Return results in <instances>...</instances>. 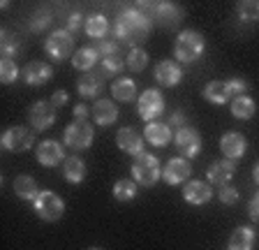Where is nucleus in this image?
Segmentation results:
<instances>
[{
	"instance_id": "obj_1",
	"label": "nucleus",
	"mask_w": 259,
	"mask_h": 250,
	"mask_svg": "<svg viewBox=\"0 0 259 250\" xmlns=\"http://www.w3.org/2000/svg\"><path fill=\"white\" fill-rule=\"evenodd\" d=\"M113 35H116L118 42L137 49L151 35V17H146L144 12H139V10L118 12L116 23H113Z\"/></svg>"
},
{
	"instance_id": "obj_2",
	"label": "nucleus",
	"mask_w": 259,
	"mask_h": 250,
	"mask_svg": "<svg viewBox=\"0 0 259 250\" xmlns=\"http://www.w3.org/2000/svg\"><path fill=\"white\" fill-rule=\"evenodd\" d=\"M204 35L197 33V30H183V33L176 37V44H174V54H176V60L178 63H194L199 60L201 54H204Z\"/></svg>"
},
{
	"instance_id": "obj_3",
	"label": "nucleus",
	"mask_w": 259,
	"mask_h": 250,
	"mask_svg": "<svg viewBox=\"0 0 259 250\" xmlns=\"http://www.w3.org/2000/svg\"><path fill=\"white\" fill-rule=\"evenodd\" d=\"M132 179H135V183L144 185V188L155 185L157 181L162 179V169H160V162H157L155 155H151V153L137 155L135 162H132Z\"/></svg>"
},
{
	"instance_id": "obj_4",
	"label": "nucleus",
	"mask_w": 259,
	"mask_h": 250,
	"mask_svg": "<svg viewBox=\"0 0 259 250\" xmlns=\"http://www.w3.org/2000/svg\"><path fill=\"white\" fill-rule=\"evenodd\" d=\"M44 51L49 54V58L65 60L67 56H72V51H74V35H72L67 28L51 30L47 42H44Z\"/></svg>"
},
{
	"instance_id": "obj_5",
	"label": "nucleus",
	"mask_w": 259,
	"mask_h": 250,
	"mask_svg": "<svg viewBox=\"0 0 259 250\" xmlns=\"http://www.w3.org/2000/svg\"><path fill=\"white\" fill-rule=\"evenodd\" d=\"M32 206H35V213H37L42 220H47V223H56L65 213L63 199H60L54 190H42L37 195V199L32 201Z\"/></svg>"
},
{
	"instance_id": "obj_6",
	"label": "nucleus",
	"mask_w": 259,
	"mask_h": 250,
	"mask_svg": "<svg viewBox=\"0 0 259 250\" xmlns=\"http://www.w3.org/2000/svg\"><path fill=\"white\" fill-rule=\"evenodd\" d=\"M65 146H70L72 151H83L93 144V128L88 120H72L65 128Z\"/></svg>"
},
{
	"instance_id": "obj_7",
	"label": "nucleus",
	"mask_w": 259,
	"mask_h": 250,
	"mask_svg": "<svg viewBox=\"0 0 259 250\" xmlns=\"http://www.w3.org/2000/svg\"><path fill=\"white\" fill-rule=\"evenodd\" d=\"M28 120L35 132H44L56 123V107L51 100H37L28 109Z\"/></svg>"
},
{
	"instance_id": "obj_8",
	"label": "nucleus",
	"mask_w": 259,
	"mask_h": 250,
	"mask_svg": "<svg viewBox=\"0 0 259 250\" xmlns=\"http://www.w3.org/2000/svg\"><path fill=\"white\" fill-rule=\"evenodd\" d=\"M137 111L144 120L153 123L157 116L164 111V98H162V93L157 88H148L139 95V102H137Z\"/></svg>"
},
{
	"instance_id": "obj_9",
	"label": "nucleus",
	"mask_w": 259,
	"mask_h": 250,
	"mask_svg": "<svg viewBox=\"0 0 259 250\" xmlns=\"http://www.w3.org/2000/svg\"><path fill=\"white\" fill-rule=\"evenodd\" d=\"M32 144H35V135L23 125H12L10 130L3 135V148L12 153H23L28 148H32Z\"/></svg>"
},
{
	"instance_id": "obj_10",
	"label": "nucleus",
	"mask_w": 259,
	"mask_h": 250,
	"mask_svg": "<svg viewBox=\"0 0 259 250\" xmlns=\"http://www.w3.org/2000/svg\"><path fill=\"white\" fill-rule=\"evenodd\" d=\"M174 144H176V151L183 155V158H197L201 151V137L194 128H178V132L174 135Z\"/></svg>"
},
{
	"instance_id": "obj_11",
	"label": "nucleus",
	"mask_w": 259,
	"mask_h": 250,
	"mask_svg": "<svg viewBox=\"0 0 259 250\" xmlns=\"http://www.w3.org/2000/svg\"><path fill=\"white\" fill-rule=\"evenodd\" d=\"M153 21L162 28H176L183 21V12L174 3H155L153 5Z\"/></svg>"
},
{
	"instance_id": "obj_12",
	"label": "nucleus",
	"mask_w": 259,
	"mask_h": 250,
	"mask_svg": "<svg viewBox=\"0 0 259 250\" xmlns=\"http://www.w3.org/2000/svg\"><path fill=\"white\" fill-rule=\"evenodd\" d=\"M23 81L28 86H44V84L51 81V76H54V70L49 63H42V60H32L23 67Z\"/></svg>"
},
{
	"instance_id": "obj_13",
	"label": "nucleus",
	"mask_w": 259,
	"mask_h": 250,
	"mask_svg": "<svg viewBox=\"0 0 259 250\" xmlns=\"http://www.w3.org/2000/svg\"><path fill=\"white\" fill-rule=\"evenodd\" d=\"M190 174H192V167L183 158H171L164 164V169H162V179L167 181L169 185H181L183 181H188Z\"/></svg>"
},
{
	"instance_id": "obj_14",
	"label": "nucleus",
	"mask_w": 259,
	"mask_h": 250,
	"mask_svg": "<svg viewBox=\"0 0 259 250\" xmlns=\"http://www.w3.org/2000/svg\"><path fill=\"white\" fill-rule=\"evenodd\" d=\"M181 79H183V70H181V65H178L176 60H160L155 67V81L160 84V86H176V84H181Z\"/></svg>"
},
{
	"instance_id": "obj_15",
	"label": "nucleus",
	"mask_w": 259,
	"mask_h": 250,
	"mask_svg": "<svg viewBox=\"0 0 259 250\" xmlns=\"http://www.w3.org/2000/svg\"><path fill=\"white\" fill-rule=\"evenodd\" d=\"M220 151L225 153L227 160H238L248 151V142H245V137L241 132H227L220 139Z\"/></svg>"
},
{
	"instance_id": "obj_16",
	"label": "nucleus",
	"mask_w": 259,
	"mask_h": 250,
	"mask_svg": "<svg viewBox=\"0 0 259 250\" xmlns=\"http://www.w3.org/2000/svg\"><path fill=\"white\" fill-rule=\"evenodd\" d=\"M234 174H236V164H234V160H215V162L208 167V172H206V176H208V183L213 185H229V181L234 179Z\"/></svg>"
},
{
	"instance_id": "obj_17",
	"label": "nucleus",
	"mask_w": 259,
	"mask_h": 250,
	"mask_svg": "<svg viewBox=\"0 0 259 250\" xmlns=\"http://www.w3.org/2000/svg\"><path fill=\"white\" fill-rule=\"evenodd\" d=\"M144 137L139 135L132 128H120L118 135H116V144H118L120 151L130 153V155H141L144 153Z\"/></svg>"
},
{
	"instance_id": "obj_18",
	"label": "nucleus",
	"mask_w": 259,
	"mask_h": 250,
	"mask_svg": "<svg viewBox=\"0 0 259 250\" xmlns=\"http://www.w3.org/2000/svg\"><path fill=\"white\" fill-rule=\"evenodd\" d=\"M76 88H79L81 98H95V95H100V93H102V88H104L102 70H100V72H95V70L83 72V74H81V79L76 81Z\"/></svg>"
},
{
	"instance_id": "obj_19",
	"label": "nucleus",
	"mask_w": 259,
	"mask_h": 250,
	"mask_svg": "<svg viewBox=\"0 0 259 250\" xmlns=\"http://www.w3.org/2000/svg\"><path fill=\"white\" fill-rule=\"evenodd\" d=\"M37 160L44 167H58V164L65 162L67 158H65L63 146H60L58 142H54V139H49V142H42L37 146Z\"/></svg>"
},
{
	"instance_id": "obj_20",
	"label": "nucleus",
	"mask_w": 259,
	"mask_h": 250,
	"mask_svg": "<svg viewBox=\"0 0 259 250\" xmlns=\"http://www.w3.org/2000/svg\"><path fill=\"white\" fill-rule=\"evenodd\" d=\"M213 192H210V185L206 181H190L183 188V199L188 204H194V206H204L208 204Z\"/></svg>"
},
{
	"instance_id": "obj_21",
	"label": "nucleus",
	"mask_w": 259,
	"mask_h": 250,
	"mask_svg": "<svg viewBox=\"0 0 259 250\" xmlns=\"http://www.w3.org/2000/svg\"><path fill=\"white\" fill-rule=\"evenodd\" d=\"M91 116L97 125L107 128V125L116 123V118H118V109H116V104H113L111 100H97V102L93 104V114Z\"/></svg>"
},
{
	"instance_id": "obj_22",
	"label": "nucleus",
	"mask_w": 259,
	"mask_h": 250,
	"mask_svg": "<svg viewBox=\"0 0 259 250\" xmlns=\"http://www.w3.org/2000/svg\"><path fill=\"white\" fill-rule=\"evenodd\" d=\"M144 139L146 142H151V146H167L169 139H171V128L164 123H148L144 130Z\"/></svg>"
},
{
	"instance_id": "obj_23",
	"label": "nucleus",
	"mask_w": 259,
	"mask_h": 250,
	"mask_svg": "<svg viewBox=\"0 0 259 250\" xmlns=\"http://www.w3.org/2000/svg\"><path fill=\"white\" fill-rule=\"evenodd\" d=\"M204 98L213 104H225L234 100V93L229 88V81H210L204 88Z\"/></svg>"
},
{
	"instance_id": "obj_24",
	"label": "nucleus",
	"mask_w": 259,
	"mask_h": 250,
	"mask_svg": "<svg viewBox=\"0 0 259 250\" xmlns=\"http://www.w3.org/2000/svg\"><path fill=\"white\" fill-rule=\"evenodd\" d=\"M83 33L93 39H104L107 35H111V26H109V19L104 14H91L86 19V28Z\"/></svg>"
},
{
	"instance_id": "obj_25",
	"label": "nucleus",
	"mask_w": 259,
	"mask_h": 250,
	"mask_svg": "<svg viewBox=\"0 0 259 250\" xmlns=\"http://www.w3.org/2000/svg\"><path fill=\"white\" fill-rule=\"evenodd\" d=\"M254 245V229L252 227H238L229 236V250H252Z\"/></svg>"
},
{
	"instance_id": "obj_26",
	"label": "nucleus",
	"mask_w": 259,
	"mask_h": 250,
	"mask_svg": "<svg viewBox=\"0 0 259 250\" xmlns=\"http://www.w3.org/2000/svg\"><path fill=\"white\" fill-rule=\"evenodd\" d=\"M14 192L21 197V199H28V201H35L37 195H39L35 179L28 176V174H21V176H16L14 179Z\"/></svg>"
},
{
	"instance_id": "obj_27",
	"label": "nucleus",
	"mask_w": 259,
	"mask_h": 250,
	"mask_svg": "<svg viewBox=\"0 0 259 250\" xmlns=\"http://www.w3.org/2000/svg\"><path fill=\"white\" fill-rule=\"evenodd\" d=\"M97 58H100V54L93 47H83V49H76V54L72 56V65L81 72H91L95 67Z\"/></svg>"
},
{
	"instance_id": "obj_28",
	"label": "nucleus",
	"mask_w": 259,
	"mask_h": 250,
	"mask_svg": "<svg viewBox=\"0 0 259 250\" xmlns=\"http://www.w3.org/2000/svg\"><path fill=\"white\" fill-rule=\"evenodd\" d=\"M63 176L70 183H81V181L86 179V164H83V160L81 158H67L63 162Z\"/></svg>"
},
{
	"instance_id": "obj_29",
	"label": "nucleus",
	"mask_w": 259,
	"mask_h": 250,
	"mask_svg": "<svg viewBox=\"0 0 259 250\" xmlns=\"http://www.w3.org/2000/svg\"><path fill=\"white\" fill-rule=\"evenodd\" d=\"M111 95L118 102H130L137 95V84L132 79H116L111 84Z\"/></svg>"
},
{
	"instance_id": "obj_30",
	"label": "nucleus",
	"mask_w": 259,
	"mask_h": 250,
	"mask_svg": "<svg viewBox=\"0 0 259 250\" xmlns=\"http://www.w3.org/2000/svg\"><path fill=\"white\" fill-rule=\"evenodd\" d=\"M232 114L241 120L252 118L254 116V100L250 98V95H236V98L232 100Z\"/></svg>"
},
{
	"instance_id": "obj_31",
	"label": "nucleus",
	"mask_w": 259,
	"mask_h": 250,
	"mask_svg": "<svg viewBox=\"0 0 259 250\" xmlns=\"http://www.w3.org/2000/svg\"><path fill=\"white\" fill-rule=\"evenodd\" d=\"M21 44H23V39L19 37V35L5 30V33H3V58H14L16 54H21L23 51Z\"/></svg>"
},
{
	"instance_id": "obj_32",
	"label": "nucleus",
	"mask_w": 259,
	"mask_h": 250,
	"mask_svg": "<svg viewBox=\"0 0 259 250\" xmlns=\"http://www.w3.org/2000/svg\"><path fill=\"white\" fill-rule=\"evenodd\" d=\"M113 197L118 201H130L137 197V183L135 179H120L113 185Z\"/></svg>"
},
{
	"instance_id": "obj_33",
	"label": "nucleus",
	"mask_w": 259,
	"mask_h": 250,
	"mask_svg": "<svg viewBox=\"0 0 259 250\" xmlns=\"http://www.w3.org/2000/svg\"><path fill=\"white\" fill-rule=\"evenodd\" d=\"M236 10L243 21H250V23L259 21V0H243V3L236 5Z\"/></svg>"
},
{
	"instance_id": "obj_34",
	"label": "nucleus",
	"mask_w": 259,
	"mask_h": 250,
	"mask_svg": "<svg viewBox=\"0 0 259 250\" xmlns=\"http://www.w3.org/2000/svg\"><path fill=\"white\" fill-rule=\"evenodd\" d=\"M125 65H127L132 72H141L146 65H148V54H146L144 49H139V47H137V49H130Z\"/></svg>"
},
{
	"instance_id": "obj_35",
	"label": "nucleus",
	"mask_w": 259,
	"mask_h": 250,
	"mask_svg": "<svg viewBox=\"0 0 259 250\" xmlns=\"http://www.w3.org/2000/svg\"><path fill=\"white\" fill-rule=\"evenodd\" d=\"M118 47H120V42L116 39V35H107L104 39L97 42L95 51L100 56H104V58H111V56H118Z\"/></svg>"
},
{
	"instance_id": "obj_36",
	"label": "nucleus",
	"mask_w": 259,
	"mask_h": 250,
	"mask_svg": "<svg viewBox=\"0 0 259 250\" xmlns=\"http://www.w3.org/2000/svg\"><path fill=\"white\" fill-rule=\"evenodd\" d=\"M16 76H19V65L14 63V58L0 60V79H3V84H14Z\"/></svg>"
},
{
	"instance_id": "obj_37",
	"label": "nucleus",
	"mask_w": 259,
	"mask_h": 250,
	"mask_svg": "<svg viewBox=\"0 0 259 250\" xmlns=\"http://www.w3.org/2000/svg\"><path fill=\"white\" fill-rule=\"evenodd\" d=\"M51 21H54V14L49 10H37L35 14H32L30 19V28L35 30V33H42V30H47L49 26H51Z\"/></svg>"
},
{
	"instance_id": "obj_38",
	"label": "nucleus",
	"mask_w": 259,
	"mask_h": 250,
	"mask_svg": "<svg viewBox=\"0 0 259 250\" xmlns=\"http://www.w3.org/2000/svg\"><path fill=\"white\" fill-rule=\"evenodd\" d=\"M125 60L120 56H111V58H104L102 60V74L104 76H111V74H120L125 70Z\"/></svg>"
},
{
	"instance_id": "obj_39",
	"label": "nucleus",
	"mask_w": 259,
	"mask_h": 250,
	"mask_svg": "<svg viewBox=\"0 0 259 250\" xmlns=\"http://www.w3.org/2000/svg\"><path fill=\"white\" fill-rule=\"evenodd\" d=\"M218 197H220V201L225 204V206H234L238 201V190L234 188V185H222L220 192H218Z\"/></svg>"
},
{
	"instance_id": "obj_40",
	"label": "nucleus",
	"mask_w": 259,
	"mask_h": 250,
	"mask_svg": "<svg viewBox=\"0 0 259 250\" xmlns=\"http://www.w3.org/2000/svg\"><path fill=\"white\" fill-rule=\"evenodd\" d=\"M79 28H86V23H81V14L79 12H74L70 19H67V30H70L72 35L79 33Z\"/></svg>"
},
{
	"instance_id": "obj_41",
	"label": "nucleus",
	"mask_w": 259,
	"mask_h": 250,
	"mask_svg": "<svg viewBox=\"0 0 259 250\" xmlns=\"http://www.w3.org/2000/svg\"><path fill=\"white\" fill-rule=\"evenodd\" d=\"M229 88H232L234 98H236V95H245V91H248V84L243 81V79H229Z\"/></svg>"
},
{
	"instance_id": "obj_42",
	"label": "nucleus",
	"mask_w": 259,
	"mask_h": 250,
	"mask_svg": "<svg viewBox=\"0 0 259 250\" xmlns=\"http://www.w3.org/2000/svg\"><path fill=\"white\" fill-rule=\"evenodd\" d=\"M67 100H70V95H67V91H56L54 95H51V102H54V107H65L67 104Z\"/></svg>"
},
{
	"instance_id": "obj_43",
	"label": "nucleus",
	"mask_w": 259,
	"mask_h": 250,
	"mask_svg": "<svg viewBox=\"0 0 259 250\" xmlns=\"http://www.w3.org/2000/svg\"><path fill=\"white\" fill-rule=\"evenodd\" d=\"M248 213H250V218H252L254 223H259V192L250 199V206H248Z\"/></svg>"
},
{
	"instance_id": "obj_44",
	"label": "nucleus",
	"mask_w": 259,
	"mask_h": 250,
	"mask_svg": "<svg viewBox=\"0 0 259 250\" xmlns=\"http://www.w3.org/2000/svg\"><path fill=\"white\" fill-rule=\"evenodd\" d=\"M88 114H93V109H88L86 104H76L74 107V118L76 120H86Z\"/></svg>"
},
{
	"instance_id": "obj_45",
	"label": "nucleus",
	"mask_w": 259,
	"mask_h": 250,
	"mask_svg": "<svg viewBox=\"0 0 259 250\" xmlns=\"http://www.w3.org/2000/svg\"><path fill=\"white\" fill-rule=\"evenodd\" d=\"M183 118H185L183 111H174V114H171V123L174 125H181V123H183ZM181 128H183V125H181Z\"/></svg>"
},
{
	"instance_id": "obj_46",
	"label": "nucleus",
	"mask_w": 259,
	"mask_h": 250,
	"mask_svg": "<svg viewBox=\"0 0 259 250\" xmlns=\"http://www.w3.org/2000/svg\"><path fill=\"white\" fill-rule=\"evenodd\" d=\"M252 179H254V181H257V183H259V162L254 164V169H252Z\"/></svg>"
},
{
	"instance_id": "obj_47",
	"label": "nucleus",
	"mask_w": 259,
	"mask_h": 250,
	"mask_svg": "<svg viewBox=\"0 0 259 250\" xmlns=\"http://www.w3.org/2000/svg\"><path fill=\"white\" fill-rule=\"evenodd\" d=\"M91 250H102V248H91Z\"/></svg>"
}]
</instances>
